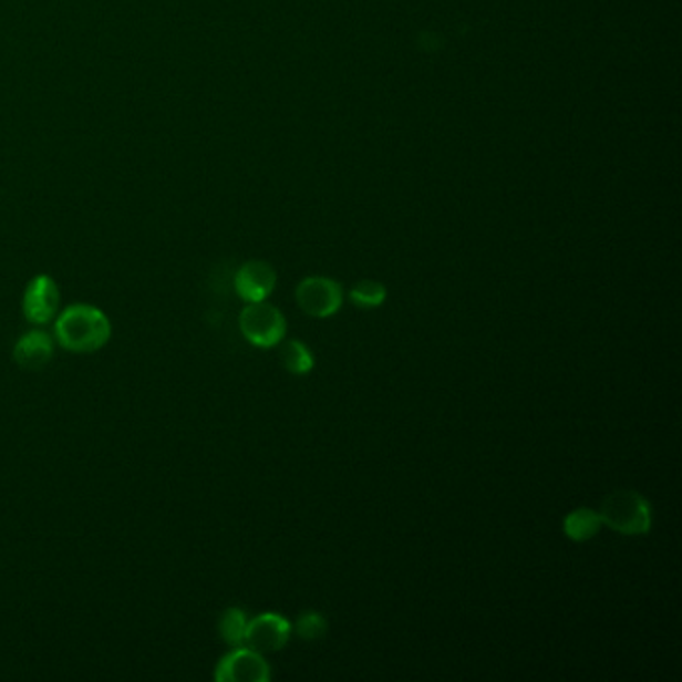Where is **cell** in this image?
I'll return each instance as SVG.
<instances>
[{
	"instance_id": "6da1fadb",
	"label": "cell",
	"mask_w": 682,
	"mask_h": 682,
	"mask_svg": "<svg viewBox=\"0 0 682 682\" xmlns=\"http://www.w3.org/2000/svg\"><path fill=\"white\" fill-rule=\"evenodd\" d=\"M111 332L108 317L93 304H71L54 319V341L79 354L101 351Z\"/></svg>"
},
{
	"instance_id": "7a4b0ae2",
	"label": "cell",
	"mask_w": 682,
	"mask_h": 682,
	"mask_svg": "<svg viewBox=\"0 0 682 682\" xmlns=\"http://www.w3.org/2000/svg\"><path fill=\"white\" fill-rule=\"evenodd\" d=\"M602 525L620 535H647L652 527L649 500L637 490H612L600 505Z\"/></svg>"
},
{
	"instance_id": "3957f363",
	"label": "cell",
	"mask_w": 682,
	"mask_h": 682,
	"mask_svg": "<svg viewBox=\"0 0 682 682\" xmlns=\"http://www.w3.org/2000/svg\"><path fill=\"white\" fill-rule=\"evenodd\" d=\"M238 327L242 337L259 349L277 347L287 334V321L282 312L267 300L247 302L238 317Z\"/></svg>"
},
{
	"instance_id": "277c9868",
	"label": "cell",
	"mask_w": 682,
	"mask_h": 682,
	"mask_svg": "<svg viewBox=\"0 0 682 682\" xmlns=\"http://www.w3.org/2000/svg\"><path fill=\"white\" fill-rule=\"evenodd\" d=\"M297 304L314 319L332 317L342 307L341 285L327 277H307L297 287Z\"/></svg>"
},
{
	"instance_id": "5b68a950",
	"label": "cell",
	"mask_w": 682,
	"mask_h": 682,
	"mask_svg": "<svg viewBox=\"0 0 682 682\" xmlns=\"http://www.w3.org/2000/svg\"><path fill=\"white\" fill-rule=\"evenodd\" d=\"M215 679L218 682H269L270 666L265 654L248 647H235L217 664Z\"/></svg>"
},
{
	"instance_id": "8992f818",
	"label": "cell",
	"mask_w": 682,
	"mask_h": 682,
	"mask_svg": "<svg viewBox=\"0 0 682 682\" xmlns=\"http://www.w3.org/2000/svg\"><path fill=\"white\" fill-rule=\"evenodd\" d=\"M61 307V290L49 275H39L29 282L22 297V312L27 321L42 327L59 317Z\"/></svg>"
},
{
	"instance_id": "52a82bcc",
	"label": "cell",
	"mask_w": 682,
	"mask_h": 682,
	"mask_svg": "<svg viewBox=\"0 0 682 682\" xmlns=\"http://www.w3.org/2000/svg\"><path fill=\"white\" fill-rule=\"evenodd\" d=\"M292 634V624L277 612H265L257 619L248 620L247 632H245V647L252 651L267 654L277 652L289 642Z\"/></svg>"
},
{
	"instance_id": "ba28073f",
	"label": "cell",
	"mask_w": 682,
	"mask_h": 682,
	"mask_svg": "<svg viewBox=\"0 0 682 682\" xmlns=\"http://www.w3.org/2000/svg\"><path fill=\"white\" fill-rule=\"evenodd\" d=\"M277 287V272L265 260H248L235 275V289L245 302H260Z\"/></svg>"
},
{
	"instance_id": "9c48e42d",
	"label": "cell",
	"mask_w": 682,
	"mask_h": 682,
	"mask_svg": "<svg viewBox=\"0 0 682 682\" xmlns=\"http://www.w3.org/2000/svg\"><path fill=\"white\" fill-rule=\"evenodd\" d=\"M54 354V339L49 332L31 331L22 334L14 344L12 359L24 371H41Z\"/></svg>"
},
{
	"instance_id": "30bf717a",
	"label": "cell",
	"mask_w": 682,
	"mask_h": 682,
	"mask_svg": "<svg viewBox=\"0 0 682 682\" xmlns=\"http://www.w3.org/2000/svg\"><path fill=\"white\" fill-rule=\"evenodd\" d=\"M600 527H602L600 515L597 510H592V508H577V510L569 513L565 517V523H562L565 535L570 540H575V542L590 540V538L599 533Z\"/></svg>"
},
{
	"instance_id": "8fae6325",
	"label": "cell",
	"mask_w": 682,
	"mask_h": 682,
	"mask_svg": "<svg viewBox=\"0 0 682 682\" xmlns=\"http://www.w3.org/2000/svg\"><path fill=\"white\" fill-rule=\"evenodd\" d=\"M247 624V612L242 609H237V607H230V609L223 612V617L218 620L220 639L230 644V647H242Z\"/></svg>"
},
{
	"instance_id": "7c38bea8",
	"label": "cell",
	"mask_w": 682,
	"mask_h": 682,
	"mask_svg": "<svg viewBox=\"0 0 682 682\" xmlns=\"http://www.w3.org/2000/svg\"><path fill=\"white\" fill-rule=\"evenodd\" d=\"M280 362L292 374H307L314 366V356L304 342L287 341L280 349Z\"/></svg>"
},
{
	"instance_id": "4fadbf2b",
	"label": "cell",
	"mask_w": 682,
	"mask_h": 682,
	"mask_svg": "<svg viewBox=\"0 0 682 682\" xmlns=\"http://www.w3.org/2000/svg\"><path fill=\"white\" fill-rule=\"evenodd\" d=\"M352 302L362 309H374L381 307L386 300V289L376 280H361L351 289Z\"/></svg>"
},
{
	"instance_id": "5bb4252c",
	"label": "cell",
	"mask_w": 682,
	"mask_h": 682,
	"mask_svg": "<svg viewBox=\"0 0 682 682\" xmlns=\"http://www.w3.org/2000/svg\"><path fill=\"white\" fill-rule=\"evenodd\" d=\"M292 629L302 641H321L322 637L329 631V624H327V619L322 617L321 612L307 610V612L300 614Z\"/></svg>"
}]
</instances>
